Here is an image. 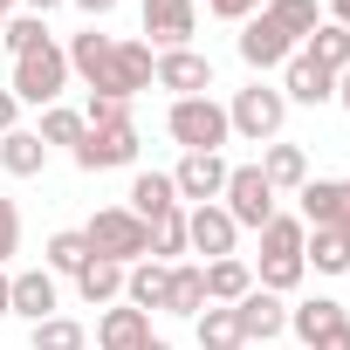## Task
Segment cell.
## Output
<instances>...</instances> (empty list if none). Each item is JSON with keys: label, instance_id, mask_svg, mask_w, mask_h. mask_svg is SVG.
<instances>
[{"label": "cell", "instance_id": "1", "mask_svg": "<svg viewBox=\"0 0 350 350\" xmlns=\"http://www.w3.org/2000/svg\"><path fill=\"white\" fill-rule=\"evenodd\" d=\"M69 55V76H83L90 83V96H117V103H131L137 90H151V42H117V35H96V21L62 49Z\"/></svg>", "mask_w": 350, "mask_h": 350}, {"label": "cell", "instance_id": "2", "mask_svg": "<svg viewBox=\"0 0 350 350\" xmlns=\"http://www.w3.org/2000/svg\"><path fill=\"white\" fill-rule=\"evenodd\" d=\"M83 241H90V254H103V261H117V268L151 261V227H144L131 206H96V220L83 227Z\"/></svg>", "mask_w": 350, "mask_h": 350}, {"label": "cell", "instance_id": "3", "mask_svg": "<svg viewBox=\"0 0 350 350\" xmlns=\"http://www.w3.org/2000/svg\"><path fill=\"white\" fill-rule=\"evenodd\" d=\"M62 90H69V55H62L55 42H42V49L14 55V103L55 110V103H62Z\"/></svg>", "mask_w": 350, "mask_h": 350}, {"label": "cell", "instance_id": "4", "mask_svg": "<svg viewBox=\"0 0 350 350\" xmlns=\"http://www.w3.org/2000/svg\"><path fill=\"white\" fill-rule=\"evenodd\" d=\"M282 117H288V96L275 90V83H247V90H234V103H227V124H234V137H247V144H275L282 137Z\"/></svg>", "mask_w": 350, "mask_h": 350}, {"label": "cell", "instance_id": "5", "mask_svg": "<svg viewBox=\"0 0 350 350\" xmlns=\"http://www.w3.org/2000/svg\"><path fill=\"white\" fill-rule=\"evenodd\" d=\"M165 131L179 137L186 151H220L227 137H234V124H227V103H213V96H179L165 110Z\"/></svg>", "mask_w": 350, "mask_h": 350}, {"label": "cell", "instance_id": "6", "mask_svg": "<svg viewBox=\"0 0 350 350\" xmlns=\"http://www.w3.org/2000/svg\"><path fill=\"white\" fill-rule=\"evenodd\" d=\"M220 206H227V220H234V227H254V234L282 213V206H275V186L261 179V165H234V172H227Z\"/></svg>", "mask_w": 350, "mask_h": 350}, {"label": "cell", "instance_id": "7", "mask_svg": "<svg viewBox=\"0 0 350 350\" xmlns=\"http://www.w3.org/2000/svg\"><path fill=\"white\" fill-rule=\"evenodd\" d=\"M83 172H117V165H137V124L131 117H117V124H90L83 131V144L69 151Z\"/></svg>", "mask_w": 350, "mask_h": 350}, {"label": "cell", "instance_id": "8", "mask_svg": "<svg viewBox=\"0 0 350 350\" xmlns=\"http://www.w3.org/2000/svg\"><path fill=\"white\" fill-rule=\"evenodd\" d=\"M227 158L220 151H186L179 158V172H172V193H179V206H213L220 200V186H227Z\"/></svg>", "mask_w": 350, "mask_h": 350}, {"label": "cell", "instance_id": "9", "mask_svg": "<svg viewBox=\"0 0 350 350\" xmlns=\"http://www.w3.org/2000/svg\"><path fill=\"white\" fill-rule=\"evenodd\" d=\"M151 83L172 90V103H179V96H206V90H213V62H206L200 49H158Z\"/></svg>", "mask_w": 350, "mask_h": 350}, {"label": "cell", "instance_id": "10", "mask_svg": "<svg viewBox=\"0 0 350 350\" xmlns=\"http://www.w3.org/2000/svg\"><path fill=\"white\" fill-rule=\"evenodd\" d=\"M234 241H241V227L227 220V206H220V200H213V206H186V247H193V254L227 261V254H234Z\"/></svg>", "mask_w": 350, "mask_h": 350}, {"label": "cell", "instance_id": "11", "mask_svg": "<svg viewBox=\"0 0 350 350\" xmlns=\"http://www.w3.org/2000/svg\"><path fill=\"white\" fill-rule=\"evenodd\" d=\"M144 35H151L158 49H193L200 8H193V0H144Z\"/></svg>", "mask_w": 350, "mask_h": 350}, {"label": "cell", "instance_id": "12", "mask_svg": "<svg viewBox=\"0 0 350 350\" xmlns=\"http://www.w3.org/2000/svg\"><path fill=\"white\" fill-rule=\"evenodd\" d=\"M295 55V42L268 21V14H254V21H241V62L254 69V76H268V69H282Z\"/></svg>", "mask_w": 350, "mask_h": 350}, {"label": "cell", "instance_id": "13", "mask_svg": "<svg viewBox=\"0 0 350 350\" xmlns=\"http://www.w3.org/2000/svg\"><path fill=\"white\" fill-rule=\"evenodd\" d=\"M275 90H282L288 103H309V110H316V103H336V76H329V69H316L302 49L282 62V83H275Z\"/></svg>", "mask_w": 350, "mask_h": 350}, {"label": "cell", "instance_id": "14", "mask_svg": "<svg viewBox=\"0 0 350 350\" xmlns=\"http://www.w3.org/2000/svg\"><path fill=\"white\" fill-rule=\"evenodd\" d=\"M234 316H241V336H247V343H275V336L288 329V302L268 295V288H247V295L234 302Z\"/></svg>", "mask_w": 350, "mask_h": 350}, {"label": "cell", "instance_id": "15", "mask_svg": "<svg viewBox=\"0 0 350 350\" xmlns=\"http://www.w3.org/2000/svg\"><path fill=\"white\" fill-rule=\"evenodd\" d=\"M295 200H302V227H343V213H350V179H309Z\"/></svg>", "mask_w": 350, "mask_h": 350}, {"label": "cell", "instance_id": "16", "mask_svg": "<svg viewBox=\"0 0 350 350\" xmlns=\"http://www.w3.org/2000/svg\"><path fill=\"white\" fill-rule=\"evenodd\" d=\"M343 323H350V316H343V302H336V295H309V302H295V309H288V329L302 336V350H316V343H323L329 329H343Z\"/></svg>", "mask_w": 350, "mask_h": 350}, {"label": "cell", "instance_id": "17", "mask_svg": "<svg viewBox=\"0 0 350 350\" xmlns=\"http://www.w3.org/2000/svg\"><path fill=\"white\" fill-rule=\"evenodd\" d=\"M96 343H103V350H144V343H151V316L131 309V302H117V309L96 316Z\"/></svg>", "mask_w": 350, "mask_h": 350}, {"label": "cell", "instance_id": "18", "mask_svg": "<svg viewBox=\"0 0 350 350\" xmlns=\"http://www.w3.org/2000/svg\"><path fill=\"white\" fill-rule=\"evenodd\" d=\"M200 275H206V302H213V309H234V302L254 288V268H247L241 254H227V261H200Z\"/></svg>", "mask_w": 350, "mask_h": 350}, {"label": "cell", "instance_id": "19", "mask_svg": "<svg viewBox=\"0 0 350 350\" xmlns=\"http://www.w3.org/2000/svg\"><path fill=\"white\" fill-rule=\"evenodd\" d=\"M42 165H49V144L35 131H8L0 137V172H8V179H42Z\"/></svg>", "mask_w": 350, "mask_h": 350}, {"label": "cell", "instance_id": "20", "mask_svg": "<svg viewBox=\"0 0 350 350\" xmlns=\"http://www.w3.org/2000/svg\"><path fill=\"white\" fill-rule=\"evenodd\" d=\"M8 302H14L8 316H28V323L55 316V275H49V268H28V275H14V295H8Z\"/></svg>", "mask_w": 350, "mask_h": 350}, {"label": "cell", "instance_id": "21", "mask_svg": "<svg viewBox=\"0 0 350 350\" xmlns=\"http://www.w3.org/2000/svg\"><path fill=\"white\" fill-rule=\"evenodd\" d=\"M261 179H268L275 193H302V186H309V158H302V144H268V151H261Z\"/></svg>", "mask_w": 350, "mask_h": 350}, {"label": "cell", "instance_id": "22", "mask_svg": "<svg viewBox=\"0 0 350 350\" xmlns=\"http://www.w3.org/2000/svg\"><path fill=\"white\" fill-rule=\"evenodd\" d=\"M172 206H179V193H172V172H137L131 179V213L151 227V220H165Z\"/></svg>", "mask_w": 350, "mask_h": 350}, {"label": "cell", "instance_id": "23", "mask_svg": "<svg viewBox=\"0 0 350 350\" xmlns=\"http://www.w3.org/2000/svg\"><path fill=\"white\" fill-rule=\"evenodd\" d=\"M165 275H172L165 261H131V268H124V302L144 309V316L165 309Z\"/></svg>", "mask_w": 350, "mask_h": 350}, {"label": "cell", "instance_id": "24", "mask_svg": "<svg viewBox=\"0 0 350 350\" xmlns=\"http://www.w3.org/2000/svg\"><path fill=\"white\" fill-rule=\"evenodd\" d=\"M302 55H309L316 69L343 76V69H350V28H336V21H316V35L302 42Z\"/></svg>", "mask_w": 350, "mask_h": 350}, {"label": "cell", "instance_id": "25", "mask_svg": "<svg viewBox=\"0 0 350 350\" xmlns=\"http://www.w3.org/2000/svg\"><path fill=\"white\" fill-rule=\"evenodd\" d=\"M165 309H172V316H200V309H206V275L186 268V261H172V275H165Z\"/></svg>", "mask_w": 350, "mask_h": 350}, {"label": "cell", "instance_id": "26", "mask_svg": "<svg viewBox=\"0 0 350 350\" xmlns=\"http://www.w3.org/2000/svg\"><path fill=\"white\" fill-rule=\"evenodd\" d=\"M76 295H83L90 309L117 302V295H124V268H117V261H103V254H90V268L76 275Z\"/></svg>", "mask_w": 350, "mask_h": 350}, {"label": "cell", "instance_id": "27", "mask_svg": "<svg viewBox=\"0 0 350 350\" xmlns=\"http://www.w3.org/2000/svg\"><path fill=\"white\" fill-rule=\"evenodd\" d=\"M302 261H316V275H350V241H343L336 227H309Z\"/></svg>", "mask_w": 350, "mask_h": 350}, {"label": "cell", "instance_id": "28", "mask_svg": "<svg viewBox=\"0 0 350 350\" xmlns=\"http://www.w3.org/2000/svg\"><path fill=\"white\" fill-rule=\"evenodd\" d=\"M193 329H200V350H247V336H241V316L234 309H200L193 316Z\"/></svg>", "mask_w": 350, "mask_h": 350}, {"label": "cell", "instance_id": "29", "mask_svg": "<svg viewBox=\"0 0 350 350\" xmlns=\"http://www.w3.org/2000/svg\"><path fill=\"white\" fill-rule=\"evenodd\" d=\"M261 14H268L295 49H302V42L316 35V21H323V14H316V0H261Z\"/></svg>", "mask_w": 350, "mask_h": 350}, {"label": "cell", "instance_id": "30", "mask_svg": "<svg viewBox=\"0 0 350 350\" xmlns=\"http://www.w3.org/2000/svg\"><path fill=\"white\" fill-rule=\"evenodd\" d=\"M49 275H83L90 268V241H83V227H62V234H49Z\"/></svg>", "mask_w": 350, "mask_h": 350}, {"label": "cell", "instance_id": "31", "mask_svg": "<svg viewBox=\"0 0 350 350\" xmlns=\"http://www.w3.org/2000/svg\"><path fill=\"white\" fill-rule=\"evenodd\" d=\"M302 241H309L302 213H275V220L261 227V261H275V254H302Z\"/></svg>", "mask_w": 350, "mask_h": 350}, {"label": "cell", "instance_id": "32", "mask_svg": "<svg viewBox=\"0 0 350 350\" xmlns=\"http://www.w3.org/2000/svg\"><path fill=\"white\" fill-rule=\"evenodd\" d=\"M28 343H35V350H83V343H90V329H83L76 316H62V309H55V316H42V323H35V336H28Z\"/></svg>", "mask_w": 350, "mask_h": 350}, {"label": "cell", "instance_id": "33", "mask_svg": "<svg viewBox=\"0 0 350 350\" xmlns=\"http://www.w3.org/2000/svg\"><path fill=\"white\" fill-rule=\"evenodd\" d=\"M172 254H186V206H172L165 220H151V261L172 268Z\"/></svg>", "mask_w": 350, "mask_h": 350}, {"label": "cell", "instance_id": "34", "mask_svg": "<svg viewBox=\"0 0 350 350\" xmlns=\"http://www.w3.org/2000/svg\"><path fill=\"white\" fill-rule=\"evenodd\" d=\"M83 131H90V124H83V110H62V103H55V110H42V131H35V137H42V144H69V151H76V144H83Z\"/></svg>", "mask_w": 350, "mask_h": 350}, {"label": "cell", "instance_id": "35", "mask_svg": "<svg viewBox=\"0 0 350 350\" xmlns=\"http://www.w3.org/2000/svg\"><path fill=\"white\" fill-rule=\"evenodd\" d=\"M302 275H309V261H302V254H275V261H261V282H254V288L288 295V288H302Z\"/></svg>", "mask_w": 350, "mask_h": 350}, {"label": "cell", "instance_id": "36", "mask_svg": "<svg viewBox=\"0 0 350 350\" xmlns=\"http://www.w3.org/2000/svg\"><path fill=\"white\" fill-rule=\"evenodd\" d=\"M0 42H8V55H28V49H42V42H55V35H49L42 14H14L8 28H0Z\"/></svg>", "mask_w": 350, "mask_h": 350}, {"label": "cell", "instance_id": "37", "mask_svg": "<svg viewBox=\"0 0 350 350\" xmlns=\"http://www.w3.org/2000/svg\"><path fill=\"white\" fill-rule=\"evenodd\" d=\"M14 254H21V206L0 200V268H8Z\"/></svg>", "mask_w": 350, "mask_h": 350}, {"label": "cell", "instance_id": "38", "mask_svg": "<svg viewBox=\"0 0 350 350\" xmlns=\"http://www.w3.org/2000/svg\"><path fill=\"white\" fill-rule=\"evenodd\" d=\"M117 117H131V103H117V96H90V110H83V124H117Z\"/></svg>", "mask_w": 350, "mask_h": 350}, {"label": "cell", "instance_id": "39", "mask_svg": "<svg viewBox=\"0 0 350 350\" xmlns=\"http://www.w3.org/2000/svg\"><path fill=\"white\" fill-rule=\"evenodd\" d=\"M206 14H220V21H254L261 0H206Z\"/></svg>", "mask_w": 350, "mask_h": 350}, {"label": "cell", "instance_id": "40", "mask_svg": "<svg viewBox=\"0 0 350 350\" xmlns=\"http://www.w3.org/2000/svg\"><path fill=\"white\" fill-rule=\"evenodd\" d=\"M14 117H21V103H14V90H0V137H8V131H21Z\"/></svg>", "mask_w": 350, "mask_h": 350}, {"label": "cell", "instance_id": "41", "mask_svg": "<svg viewBox=\"0 0 350 350\" xmlns=\"http://www.w3.org/2000/svg\"><path fill=\"white\" fill-rule=\"evenodd\" d=\"M316 350H350V323H343V329H329V336H323Z\"/></svg>", "mask_w": 350, "mask_h": 350}, {"label": "cell", "instance_id": "42", "mask_svg": "<svg viewBox=\"0 0 350 350\" xmlns=\"http://www.w3.org/2000/svg\"><path fill=\"white\" fill-rule=\"evenodd\" d=\"M76 8H83V14H90V21H103V14H110V8H117V0H76Z\"/></svg>", "mask_w": 350, "mask_h": 350}, {"label": "cell", "instance_id": "43", "mask_svg": "<svg viewBox=\"0 0 350 350\" xmlns=\"http://www.w3.org/2000/svg\"><path fill=\"white\" fill-rule=\"evenodd\" d=\"M8 295H14V275H8V268H0V316H8V309H14Z\"/></svg>", "mask_w": 350, "mask_h": 350}, {"label": "cell", "instance_id": "44", "mask_svg": "<svg viewBox=\"0 0 350 350\" xmlns=\"http://www.w3.org/2000/svg\"><path fill=\"white\" fill-rule=\"evenodd\" d=\"M329 21H336V28H350V0H329Z\"/></svg>", "mask_w": 350, "mask_h": 350}, {"label": "cell", "instance_id": "45", "mask_svg": "<svg viewBox=\"0 0 350 350\" xmlns=\"http://www.w3.org/2000/svg\"><path fill=\"white\" fill-rule=\"evenodd\" d=\"M55 8H62V0H28V14H42V21H49Z\"/></svg>", "mask_w": 350, "mask_h": 350}, {"label": "cell", "instance_id": "46", "mask_svg": "<svg viewBox=\"0 0 350 350\" xmlns=\"http://www.w3.org/2000/svg\"><path fill=\"white\" fill-rule=\"evenodd\" d=\"M336 103H343V110H350V69H343V76H336Z\"/></svg>", "mask_w": 350, "mask_h": 350}, {"label": "cell", "instance_id": "47", "mask_svg": "<svg viewBox=\"0 0 350 350\" xmlns=\"http://www.w3.org/2000/svg\"><path fill=\"white\" fill-rule=\"evenodd\" d=\"M144 350H172V343H165V336H151V343H144Z\"/></svg>", "mask_w": 350, "mask_h": 350}, {"label": "cell", "instance_id": "48", "mask_svg": "<svg viewBox=\"0 0 350 350\" xmlns=\"http://www.w3.org/2000/svg\"><path fill=\"white\" fill-rule=\"evenodd\" d=\"M336 234H343V241H350V213H343V227H336Z\"/></svg>", "mask_w": 350, "mask_h": 350}, {"label": "cell", "instance_id": "49", "mask_svg": "<svg viewBox=\"0 0 350 350\" xmlns=\"http://www.w3.org/2000/svg\"><path fill=\"white\" fill-rule=\"evenodd\" d=\"M8 8H14V0H0V21H8Z\"/></svg>", "mask_w": 350, "mask_h": 350}, {"label": "cell", "instance_id": "50", "mask_svg": "<svg viewBox=\"0 0 350 350\" xmlns=\"http://www.w3.org/2000/svg\"><path fill=\"white\" fill-rule=\"evenodd\" d=\"M193 8H200V0H193Z\"/></svg>", "mask_w": 350, "mask_h": 350}, {"label": "cell", "instance_id": "51", "mask_svg": "<svg viewBox=\"0 0 350 350\" xmlns=\"http://www.w3.org/2000/svg\"><path fill=\"white\" fill-rule=\"evenodd\" d=\"M0 28H8V21H0Z\"/></svg>", "mask_w": 350, "mask_h": 350}]
</instances>
